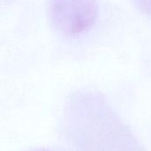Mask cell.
Here are the masks:
<instances>
[{
    "label": "cell",
    "mask_w": 151,
    "mask_h": 151,
    "mask_svg": "<svg viewBox=\"0 0 151 151\" xmlns=\"http://www.w3.org/2000/svg\"><path fill=\"white\" fill-rule=\"evenodd\" d=\"M96 0H51L50 17L54 27L67 35L88 29L95 21Z\"/></svg>",
    "instance_id": "1"
}]
</instances>
